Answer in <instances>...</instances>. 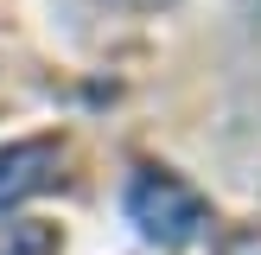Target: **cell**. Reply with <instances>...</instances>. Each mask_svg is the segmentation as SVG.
Masks as SVG:
<instances>
[{
	"label": "cell",
	"instance_id": "obj_4",
	"mask_svg": "<svg viewBox=\"0 0 261 255\" xmlns=\"http://www.w3.org/2000/svg\"><path fill=\"white\" fill-rule=\"evenodd\" d=\"M217 255H261V230H255V223H242V230H229V236L217 242Z\"/></svg>",
	"mask_w": 261,
	"mask_h": 255
},
{
	"label": "cell",
	"instance_id": "obj_5",
	"mask_svg": "<svg viewBox=\"0 0 261 255\" xmlns=\"http://www.w3.org/2000/svg\"><path fill=\"white\" fill-rule=\"evenodd\" d=\"M121 7H166V0H121Z\"/></svg>",
	"mask_w": 261,
	"mask_h": 255
},
{
	"label": "cell",
	"instance_id": "obj_2",
	"mask_svg": "<svg viewBox=\"0 0 261 255\" xmlns=\"http://www.w3.org/2000/svg\"><path fill=\"white\" fill-rule=\"evenodd\" d=\"M58 172H64L58 140H13V147H0V211H13L32 191H51Z\"/></svg>",
	"mask_w": 261,
	"mask_h": 255
},
{
	"label": "cell",
	"instance_id": "obj_1",
	"mask_svg": "<svg viewBox=\"0 0 261 255\" xmlns=\"http://www.w3.org/2000/svg\"><path fill=\"white\" fill-rule=\"evenodd\" d=\"M127 217L140 223L147 242H160V249H185V242L211 223V204H204V191H191L185 178L147 166V172H134V185H127Z\"/></svg>",
	"mask_w": 261,
	"mask_h": 255
},
{
	"label": "cell",
	"instance_id": "obj_3",
	"mask_svg": "<svg viewBox=\"0 0 261 255\" xmlns=\"http://www.w3.org/2000/svg\"><path fill=\"white\" fill-rule=\"evenodd\" d=\"M0 255H58V230L19 217V223H0Z\"/></svg>",
	"mask_w": 261,
	"mask_h": 255
}]
</instances>
